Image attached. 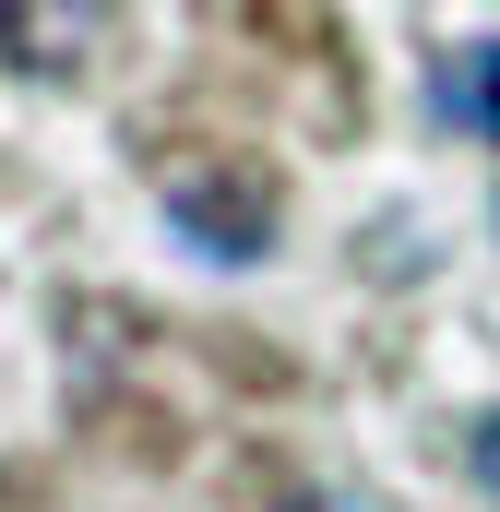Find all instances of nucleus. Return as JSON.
Instances as JSON below:
<instances>
[{"mask_svg": "<svg viewBox=\"0 0 500 512\" xmlns=\"http://www.w3.org/2000/svg\"><path fill=\"white\" fill-rule=\"evenodd\" d=\"M465 465H477V489L500 501V405H489V417H465Z\"/></svg>", "mask_w": 500, "mask_h": 512, "instance_id": "obj_4", "label": "nucleus"}, {"mask_svg": "<svg viewBox=\"0 0 500 512\" xmlns=\"http://www.w3.org/2000/svg\"><path fill=\"white\" fill-rule=\"evenodd\" d=\"M120 0H0V72L24 84H84L96 48H108Z\"/></svg>", "mask_w": 500, "mask_h": 512, "instance_id": "obj_2", "label": "nucleus"}, {"mask_svg": "<svg viewBox=\"0 0 500 512\" xmlns=\"http://www.w3.org/2000/svg\"><path fill=\"white\" fill-rule=\"evenodd\" d=\"M286 512H370V501H358V489H298Z\"/></svg>", "mask_w": 500, "mask_h": 512, "instance_id": "obj_5", "label": "nucleus"}, {"mask_svg": "<svg viewBox=\"0 0 500 512\" xmlns=\"http://www.w3.org/2000/svg\"><path fill=\"white\" fill-rule=\"evenodd\" d=\"M429 120L465 143H500V36H465L429 60Z\"/></svg>", "mask_w": 500, "mask_h": 512, "instance_id": "obj_3", "label": "nucleus"}, {"mask_svg": "<svg viewBox=\"0 0 500 512\" xmlns=\"http://www.w3.org/2000/svg\"><path fill=\"white\" fill-rule=\"evenodd\" d=\"M167 227L191 239L203 262H262L274 251V191L262 179H227V167H167Z\"/></svg>", "mask_w": 500, "mask_h": 512, "instance_id": "obj_1", "label": "nucleus"}]
</instances>
